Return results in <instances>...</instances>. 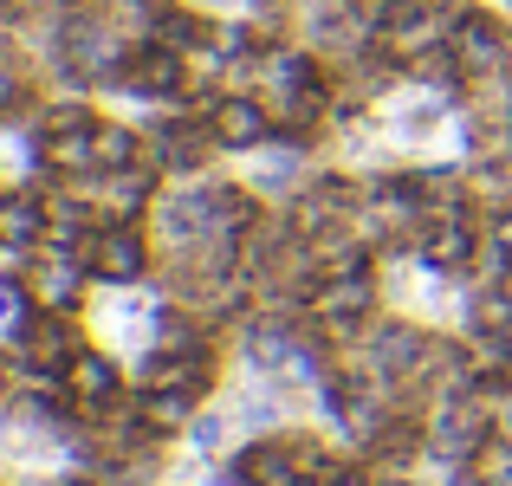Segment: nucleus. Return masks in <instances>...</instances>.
Returning a JSON list of instances; mask_svg holds the SVG:
<instances>
[{
    "label": "nucleus",
    "mask_w": 512,
    "mask_h": 486,
    "mask_svg": "<svg viewBox=\"0 0 512 486\" xmlns=\"http://www.w3.org/2000/svg\"><path fill=\"white\" fill-rule=\"evenodd\" d=\"M156 234H150V221H111L104 214L98 221V234H91V253H85V266H91V279L98 286H150L156 279Z\"/></svg>",
    "instance_id": "1"
},
{
    "label": "nucleus",
    "mask_w": 512,
    "mask_h": 486,
    "mask_svg": "<svg viewBox=\"0 0 512 486\" xmlns=\"http://www.w3.org/2000/svg\"><path fill=\"white\" fill-rule=\"evenodd\" d=\"M208 130H214V143H221V156H253V150H266V143L279 137L273 104H266L253 85H227L221 98L208 104Z\"/></svg>",
    "instance_id": "2"
},
{
    "label": "nucleus",
    "mask_w": 512,
    "mask_h": 486,
    "mask_svg": "<svg viewBox=\"0 0 512 486\" xmlns=\"http://www.w3.org/2000/svg\"><path fill=\"white\" fill-rule=\"evenodd\" d=\"M234 428H240V415H234V409H214V402H201L195 422L182 428V441L201 454V461H214V454H234V448H240Z\"/></svg>",
    "instance_id": "3"
},
{
    "label": "nucleus",
    "mask_w": 512,
    "mask_h": 486,
    "mask_svg": "<svg viewBox=\"0 0 512 486\" xmlns=\"http://www.w3.org/2000/svg\"><path fill=\"white\" fill-rule=\"evenodd\" d=\"M13 396H20V363H13V350L0 344V409H13Z\"/></svg>",
    "instance_id": "4"
},
{
    "label": "nucleus",
    "mask_w": 512,
    "mask_h": 486,
    "mask_svg": "<svg viewBox=\"0 0 512 486\" xmlns=\"http://www.w3.org/2000/svg\"><path fill=\"white\" fill-rule=\"evenodd\" d=\"M376 486H428L422 474H376Z\"/></svg>",
    "instance_id": "5"
},
{
    "label": "nucleus",
    "mask_w": 512,
    "mask_h": 486,
    "mask_svg": "<svg viewBox=\"0 0 512 486\" xmlns=\"http://www.w3.org/2000/svg\"><path fill=\"white\" fill-rule=\"evenodd\" d=\"M493 7H500V13H506V20H512V0H493Z\"/></svg>",
    "instance_id": "6"
}]
</instances>
